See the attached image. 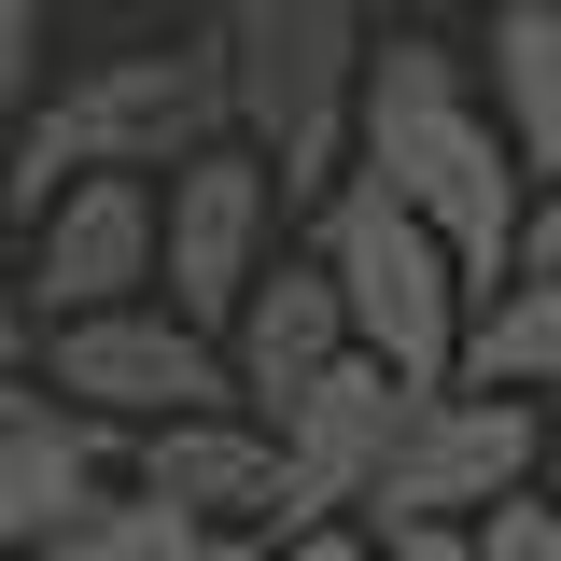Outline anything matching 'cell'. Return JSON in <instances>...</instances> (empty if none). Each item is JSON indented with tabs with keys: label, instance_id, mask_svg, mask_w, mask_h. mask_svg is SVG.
Instances as JSON below:
<instances>
[{
	"label": "cell",
	"instance_id": "6da1fadb",
	"mask_svg": "<svg viewBox=\"0 0 561 561\" xmlns=\"http://www.w3.org/2000/svg\"><path fill=\"white\" fill-rule=\"evenodd\" d=\"M351 169L393 210H421L435 253L478 280V295L519 280L534 183H519V154H505V127H491V99H478V43H449V28H379L365 113H351Z\"/></svg>",
	"mask_w": 561,
	"mask_h": 561
},
{
	"label": "cell",
	"instance_id": "7a4b0ae2",
	"mask_svg": "<svg viewBox=\"0 0 561 561\" xmlns=\"http://www.w3.org/2000/svg\"><path fill=\"white\" fill-rule=\"evenodd\" d=\"M225 127V70H210V28H169V43H127V57H84L57 70V99L28 113L14 169H0V225L57 210L70 183H169L197 169Z\"/></svg>",
	"mask_w": 561,
	"mask_h": 561
},
{
	"label": "cell",
	"instance_id": "3957f363",
	"mask_svg": "<svg viewBox=\"0 0 561 561\" xmlns=\"http://www.w3.org/2000/svg\"><path fill=\"white\" fill-rule=\"evenodd\" d=\"M379 57V0H225L210 70H225V127L280 169V197L323 210L351 183V113Z\"/></svg>",
	"mask_w": 561,
	"mask_h": 561
},
{
	"label": "cell",
	"instance_id": "277c9868",
	"mask_svg": "<svg viewBox=\"0 0 561 561\" xmlns=\"http://www.w3.org/2000/svg\"><path fill=\"white\" fill-rule=\"evenodd\" d=\"M309 239V267L337 280V309H351V351L365 365H393L408 393H449L463 379V323H478V280L435 253V225L421 210H393L365 169H351L337 197L295 225Z\"/></svg>",
	"mask_w": 561,
	"mask_h": 561
},
{
	"label": "cell",
	"instance_id": "5b68a950",
	"mask_svg": "<svg viewBox=\"0 0 561 561\" xmlns=\"http://www.w3.org/2000/svg\"><path fill=\"white\" fill-rule=\"evenodd\" d=\"M548 463H561L548 408L449 379V393H421V408H408V435H393V478H379V505H365V534H478L491 505L548 491Z\"/></svg>",
	"mask_w": 561,
	"mask_h": 561
},
{
	"label": "cell",
	"instance_id": "8992f818",
	"mask_svg": "<svg viewBox=\"0 0 561 561\" xmlns=\"http://www.w3.org/2000/svg\"><path fill=\"white\" fill-rule=\"evenodd\" d=\"M295 225H309V210L280 197L267 154H253V140H210L197 169L154 183V309H183L197 337H225L239 295L295 253Z\"/></svg>",
	"mask_w": 561,
	"mask_h": 561
},
{
	"label": "cell",
	"instance_id": "52a82bcc",
	"mask_svg": "<svg viewBox=\"0 0 561 561\" xmlns=\"http://www.w3.org/2000/svg\"><path fill=\"white\" fill-rule=\"evenodd\" d=\"M28 379L84 408L99 435H154V421H210L239 408V379H225V337H197L183 309H99V323H57V337H28ZM253 421V408H239Z\"/></svg>",
	"mask_w": 561,
	"mask_h": 561
},
{
	"label": "cell",
	"instance_id": "ba28073f",
	"mask_svg": "<svg viewBox=\"0 0 561 561\" xmlns=\"http://www.w3.org/2000/svg\"><path fill=\"white\" fill-rule=\"evenodd\" d=\"M14 295H28V337L99 323V309H154V183H70L57 210H28Z\"/></svg>",
	"mask_w": 561,
	"mask_h": 561
},
{
	"label": "cell",
	"instance_id": "9c48e42d",
	"mask_svg": "<svg viewBox=\"0 0 561 561\" xmlns=\"http://www.w3.org/2000/svg\"><path fill=\"white\" fill-rule=\"evenodd\" d=\"M408 408H421V393L393 379V365H365V351H351L323 393H295V408L267 421V435H280V534H309V519H365L379 478H393Z\"/></svg>",
	"mask_w": 561,
	"mask_h": 561
},
{
	"label": "cell",
	"instance_id": "30bf717a",
	"mask_svg": "<svg viewBox=\"0 0 561 561\" xmlns=\"http://www.w3.org/2000/svg\"><path fill=\"white\" fill-rule=\"evenodd\" d=\"M127 491L183 505V519L225 534V548H267V534H280V435H267V421H239V408L154 421V435H127Z\"/></svg>",
	"mask_w": 561,
	"mask_h": 561
},
{
	"label": "cell",
	"instance_id": "8fae6325",
	"mask_svg": "<svg viewBox=\"0 0 561 561\" xmlns=\"http://www.w3.org/2000/svg\"><path fill=\"white\" fill-rule=\"evenodd\" d=\"M337 365H351V309H337V280L309 267V239H295V253L239 295V323H225V379H239V408H253V421H280L295 393H323Z\"/></svg>",
	"mask_w": 561,
	"mask_h": 561
},
{
	"label": "cell",
	"instance_id": "7c38bea8",
	"mask_svg": "<svg viewBox=\"0 0 561 561\" xmlns=\"http://www.w3.org/2000/svg\"><path fill=\"white\" fill-rule=\"evenodd\" d=\"M113 478H127V435H99L84 408H57V393H43V408L0 435V561H43Z\"/></svg>",
	"mask_w": 561,
	"mask_h": 561
},
{
	"label": "cell",
	"instance_id": "4fadbf2b",
	"mask_svg": "<svg viewBox=\"0 0 561 561\" xmlns=\"http://www.w3.org/2000/svg\"><path fill=\"white\" fill-rule=\"evenodd\" d=\"M478 99L519 154V183L548 197L561 183V14H478Z\"/></svg>",
	"mask_w": 561,
	"mask_h": 561
},
{
	"label": "cell",
	"instance_id": "5bb4252c",
	"mask_svg": "<svg viewBox=\"0 0 561 561\" xmlns=\"http://www.w3.org/2000/svg\"><path fill=\"white\" fill-rule=\"evenodd\" d=\"M463 379L478 393H519V408H561V267H519L505 295H478Z\"/></svg>",
	"mask_w": 561,
	"mask_h": 561
},
{
	"label": "cell",
	"instance_id": "9a60e30c",
	"mask_svg": "<svg viewBox=\"0 0 561 561\" xmlns=\"http://www.w3.org/2000/svg\"><path fill=\"white\" fill-rule=\"evenodd\" d=\"M43 561H239V548H225V534H197L183 505H154V491L113 478V491H99V505L57 534V548H43Z\"/></svg>",
	"mask_w": 561,
	"mask_h": 561
},
{
	"label": "cell",
	"instance_id": "2e32d148",
	"mask_svg": "<svg viewBox=\"0 0 561 561\" xmlns=\"http://www.w3.org/2000/svg\"><path fill=\"white\" fill-rule=\"evenodd\" d=\"M43 99H57V0H0V169Z\"/></svg>",
	"mask_w": 561,
	"mask_h": 561
},
{
	"label": "cell",
	"instance_id": "e0dca14e",
	"mask_svg": "<svg viewBox=\"0 0 561 561\" xmlns=\"http://www.w3.org/2000/svg\"><path fill=\"white\" fill-rule=\"evenodd\" d=\"M463 561H561V505H548V491H519V505H491L478 534H463Z\"/></svg>",
	"mask_w": 561,
	"mask_h": 561
},
{
	"label": "cell",
	"instance_id": "ac0fdd59",
	"mask_svg": "<svg viewBox=\"0 0 561 561\" xmlns=\"http://www.w3.org/2000/svg\"><path fill=\"white\" fill-rule=\"evenodd\" d=\"M239 561H379V534L365 519H309V534H267V548H239Z\"/></svg>",
	"mask_w": 561,
	"mask_h": 561
},
{
	"label": "cell",
	"instance_id": "d6986e66",
	"mask_svg": "<svg viewBox=\"0 0 561 561\" xmlns=\"http://www.w3.org/2000/svg\"><path fill=\"white\" fill-rule=\"evenodd\" d=\"M519 267H561V183L534 197V239H519Z\"/></svg>",
	"mask_w": 561,
	"mask_h": 561
},
{
	"label": "cell",
	"instance_id": "ffe728a7",
	"mask_svg": "<svg viewBox=\"0 0 561 561\" xmlns=\"http://www.w3.org/2000/svg\"><path fill=\"white\" fill-rule=\"evenodd\" d=\"M379 561H463V534H379Z\"/></svg>",
	"mask_w": 561,
	"mask_h": 561
},
{
	"label": "cell",
	"instance_id": "44dd1931",
	"mask_svg": "<svg viewBox=\"0 0 561 561\" xmlns=\"http://www.w3.org/2000/svg\"><path fill=\"white\" fill-rule=\"evenodd\" d=\"M28 408H43V379H28V365H0V435H14Z\"/></svg>",
	"mask_w": 561,
	"mask_h": 561
},
{
	"label": "cell",
	"instance_id": "7402d4cb",
	"mask_svg": "<svg viewBox=\"0 0 561 561\" xmlns=\"http://www.w3.org/2000/svg\"><path fill=\"white\" fill-rule=\"evenodd\" d=\"M140 14H169V28H210V14H225V0H140Z\"/></svg>",
	"mask_w": 561,
	"mask_h": 561
},
{
	"label": "cell",
	"instance_id": "603a6c76",
	"mask_svg": "<svg viewBox=\"0 0 561 561\" xmlns=\"http://www.w3.org/2000/svg\"><path fill=\"white\" fill-rule=\"evenodd\" d=\"M478 14H561V0H478Z\"/></svg>",
	"mask_w": 561,
	"mask_h": 561
},
{
	"label": "cell",
	"instance_id": "cb8c5ba5",
	"mask_svg": "<svg viewBox=\"0 0 561 561\" xmlns=\"http://www.w3.org/2000/svg\"><path fill=\"white\" fill-rule=\"evenodd\" d=\"M548 505H561V463H548Z\"/></svg>",
	"mask_w": 561,
	"mask_h": 561
}]
</instances>
